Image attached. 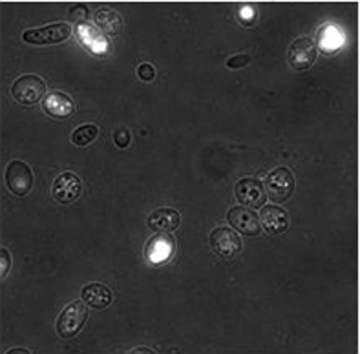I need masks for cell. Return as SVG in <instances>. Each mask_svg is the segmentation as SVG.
I'll use <instances>...</instances> for the list:
<instances>
[{
  "label": "cell",
  "mask_w": 360,
  "mask_h": 354,
  "mask_svg": "<svg viewBox=\"0 0 360 354\" xmlns=\"http://www.w3.org/2000/svg\"><path fill=\"white\" fill-rule=\"evenodd\" d=\"M86 17H88V8L84 4H77L70 9V20H73V22L84 24Z\"/></svg>",
  "instance_id": "obj_20"
},
{
  "label": "cell",
  "mask_w": 360,
  "mask_h": 354,
  "mask_svg": "<svg viewBox=\"0 0 360 354\" xmlns=\"http://www.w3.org/2000/svg\"><path fill=\"white\" fill-rule=\"evenodd\" d=\"M88 320V307L84 301H73L60 313L57 320V334L60 338H73L84 327Z\"/></svg>",
  "instance_id": "obj_1"
},
{
  "label": "cell",
  "mask_w": 360,
  "mask_h": 354,
  "mask_svg": "<svg viewBox=\"0 0 360 354\" xmlns=\"http://www.w3.org/2000/svg\"><path fill=\"white\" fill-rule=\"evenodd\" d=\"M292 190H295V177H292L291 170L285 166L271 170L269 176L265 177V192L276 203L288 201Z\"/></svg>",
  "instance_id": "obj_2"
},
{
  "label": "cell",
  "mask_w": 360,
  "mask_h": 354,
  "mask_svg": "<svg viewBox=\"0 0 360 354\" xmlns=\"http://www.w3.org/2000/svg\"><path fill=\"white\" fill-rule=\"evenodd\" d=\"M72 35V27L66 22H55L50 26L39 27V29H27L24 32L22 41L27 44L46 46V44H59L64 42Z\"/></svg>",
  "instance_id": "obj_6"
},
{
  "label": "cell",
  "mask_w": 360,
  "mask_h": 354,
  "mask_svg": "<svg viewBox=\"0 0 360 354\" xmlns=\"http://www.w3.org/2000/svg\"><path fill=\"white\" fill-rule=\"evenodd\" d=\"M249 64V57L247 55H234L231 59L227 60V68L231 70H238V68H243Z\"/></svg>",
  "instance_id": "obj_24"
},
{
  "label": "cell",
  "mask_w": 360,
  "mask_h": 354,
  "mask_svg": "<svg viewBox=\"0 0 360 354\" xmlns=\"http://www.w3.org/2000/svg\"><path fill=\"white\" fill-rule=\"evenodd\" d=\"M132 353H154V350H152V349H148V347H139V349H134L132 350Z\"/></svg>",
  "instance_id": "obj_27"
},
{
  "label": "cell",
  "mask_w": 360,
  "mask_h": 354,
  "mask_svg": "<svg viewBox=\"0 0 360 354\" xmlns=\"http://www.w3.org/2000/svg\"><path fill=\"white\" fill-rule=\"evenodd\" d=\"M114 141L117 148H127L130 145V132H128L127 128H119L117 132L114 133Z\"/></svg>",
  "instance_id": "obj_22"
},
{
  "label": "cell",
  "mask_w": 360,
  "mask_h": 354,
  "mask_svg": "<svg viewBox=\"0 0 360 354\" xmlns=\"http://www.w3.org/2000/svg\"><path fill=\"white\" fill-rule=\"evenodd\" d=\"M77 39L91 53H105L108 51V41L103 32H97L91 24H77Z\"/></svg>",
  "instance_id": "obj_13"
},
{
  "label": "cell",
  "mask_w": 360,
  "mask_h": 354,
  "mask_svg": "<svg viewBox=\"0 0 360 354\" xmlns=\"http://www.w3.org/2000/svg\"><path fill=\"white\" fill-rule=\"evenodd\" d=\"M234 194H236L238 203L242 206H249V209H260L267 201V192L260 179L255 177H243L234 186Z\"/></svg>",
  "instance_id": "obj_4"
},
{
  "label": "cell",
  "mask_w": 360,
  "mask_h": 354,
  "mask_svg": "<svg viewBox=\"0 0 360 354\" xmlns=\"http://www.w3.org/2000/svg\"><path fill=\"white\" fill-rule=\"evenodd\" d=\"M258 218L269 236H280L289 227V216L282 206H262Z\"/></svg>",
  "instance_id": "obj_11"
},
{
  "label": "cell",
  "mask_w": 360,
  "mask_h": 354,
  "mask_svg": "<svg viewBox=\"0 0 360 354\" xmlns=\"http://www.w3.org/2000/svg\"><path fill=\"white\" fill-rule=\"evenodd\" d=\"M338 42H340V35L337 33V29L333 27H322L319 33V46L328 53V51L338 48Z\"/></svg>",
  "instance_id": "obj_19"
},
{
  "label": "cell",
  "mask_w": 360,
  "mask_h": 354,
  "mask_svg": "<svg viewBox=\"0 0 360 354\" xmlns=\"http://www.w3.org/2000/svg\"><path fill=\"white\" fill-rule=\"evenodd\" d=\"M210 247L219 258L231 259L242 252V240L231 228L218 227L210 232Z\"/></svg>",
  "instance_id": "obj_7"
},
{
  "label": "cell",
  "mask_w": 360,
  "mask_h": 354,
  "mask_svg": "<svg viewBox=\"0 0 360 354\" xmlns=\"http://www.w3.org/2000/svg\"><path fill=\"white\" fill-rule=\"evenodd\" d=\"M51 194L59 203L68 204L79 199L82 194V183L79 176L73 172H64L59 177H55L53 186H51Z\"/></svg>",
  "instance_id": "obj_10"
},
{
  "label": "cell",
  "mask_w": 360,
  "mask_h": 354,
  "mask_svg": "<svg viewBox=\"0 0 360 354\" xmlns=\"http://www.w3.org/2000/svg\"><path fill=\"white\" fill-rule=\"evenodd\" d=\"M99 136V128L96 124H82V126L75 128L72 133V143L79 148L82 146H88L90 143H94Z\"/></svg>",
  "instance_id": "obj_18"
},
{
  "label": "cell",
  "mask_w": 360,
  "mask_h": 354,
  "mask_svg": "<svg viewBox=\"0 0 360 354\" xmlns=\"http://www.w3.org/2000/svg\"><path fill=\"white\" fill-rule=\"evenodd\" d=\"M82 301L88 305V307H94V309H105L112 303L114 300V294L106 285H101V283H90V285H84L81 292Z\"/></svg>",
  "instance_id": "obj_15"
},
{
  "label": "cell",
  "mask_w": 360,
  "mask_h": 354,
  "mask_svg": "<svg viewBox=\"0 0 360 354\" xmlns=\"http://www.w3.org/2000/svg\"><path fill=\"white\" fill-rule=\"evenodd\" d=\"M8 354H30V350L27 349H11Z\"/></svg>",
  "instance_id": "obj_26"
},
{
  "label": "cell",
  "mask_w": 360,
  "mask_h": 354,
  "mask_svg": "<svg viewBox=\"0 0 360 354\" xmlns=\"http://www.w3.org/2000/svg\"><path fill=\"white\" fill-rule=\"evenodd\" d=\"M0 263H2V268H0V276L6 277L9 273V267H11V256L6 249H0Z\"/></svg>",
  "instance_id": "obj_23"
},
{
  "label": "cell",
  "mask_w": 360,
  "mask_h": 354,
  "mask_svg": "<svg viewBox=\"0 0 360 354\" xmlns=\"http://www.w3.org/2000/svg\"><path fill=\"white\" fill-rule=\"evenodd\" d=\"M35 177H33L30 164L24 161H11L6 169V185H8L9 192H13L15 195L22 197L27 192H32Z\"/></svg>",
  "instance_id": "obj_5"
},
{
  "label": "cell",
  "mask_w": 360,
  "mask_h": 354,
  "mask_svg": "<svg viewBox=\"0 0 360 354\" xmlns=\"http://www.w3.org/2000/svg\"><path fill=\"white\" fill-rule=\"evenodd\" d=\"M174 252L172 236H155L146 243V259L150 263H161L169 259Z\"/></svg>",
  "instance_id": "obj_16"
},
{
  "label": "cell",
  "mask_w": 360,
  "mask_h": 354,
  "mask_svg": "<svg viewBox=\"0 0 360 354\" xmlns=\"http://www.w3.org/2000/svg\"><path fill=\"white\" fill-rule=\"evenodd\" d=\"M42 110L50 117L66 119L73 114L75 105H73V100L66 93H63V91H50L44 97V100H42Z\"/></svg>",
  "instance_id": "obj_12"
},
{
  "label": "cell",
  "mask_w": 360,
  "mask_h": 354,
  "mask_svg": "<svg viewBox=\"0 0 360 354\" xmlns=\"http://www.w3.org/2000/svg\"><path fill=\"white\" fill-rule=\"evenodd\" d=\"M240 20H242L245 26H251V24L256 22V9L252 6L245 4L240 9Z\"/></svg>",
  "instance_id": "obj_21"
},
{
  "label": "cell",
  "mask_w": 360,
  "mask_h": 354,
  "mask_svg": "<svg viewBox=\"0 0 360 354\" xmlns=\"http://www.w3.org/2000/svg\"><path fill=\"white\" fill-rule=\"evenodd\" d=\"M94 20H96L97 26L103 29V33L106 35H117L123 27V18L121 15L112 8H101L97 9L96 15H94Z\"/></svg>",
  "instance_id": "obj_17"
},
{
  "label": "cell",
  "mask_w": 360,
  "mask_h": 354,
  "mask_svg": "<svg viewBox=\"0 0 360 354\" xmlns=\"http://www.w3.org/2000/svg\"><path fill=\"white\" fill-rule=\"evenodd\" d=\"M288 59L291 68L298 70V72L309 70L316 60V44L313 42V39H309V37L297 39L289 46Z\"/></svg>",
  "instance_id": "obj_8"
},
{
  "label": "cell",
  "mask_w": 360,
  "mask_h": 354,
  "mask_svg": "<svg viewBox=\"0 0 360 354\" xmlns=\"http://www.w3.org/2000/svg\"><path fill=\"white\" fill-rule=\"evenodd\" d=\"M227 221L231 223V227L238 230L242 236L255 237L260 234V218L252 209L247 206H234L229 210Z\"/></svg>",
  "instance_id": "obj_9"
},
{
  "label": "cell",
  "mask_w": 360,
  "mask_h": 354,
  "mask_svg": "<svg viewBox=\"0 0 360 354\" xmlns=\"http://www.w3.org/2000/svg\"><path fill=\"white\" fill-rule=\"evenodd\" d=\"M11 96L20 105L32 106L46 96V82L37 75H22L15 81Z\"/></svg>",
  "instance_id": "obj_3"
},
{
  "label": "cell",
  "mask_w": 360,
  "mask_h": 354,
  "mask_svg": "<svg viewBox=\"0 0 360 354\" xmlns=\"http://www.w3.org/2000/svg\"><path fill=\"white\" fill-rule=\"evenodd\" d=\"M181 216L174 209H158L148 216L146 225L154 232H172L179 227Z\"/></svg>",
  "instance_id": "obj_14"
},
{
  "label": "cell",
  "mask_w": 360,
  "mask_h": 354,
  "mask_svg": "<svg viewBox=\"0 0 360 354\" xmlns=\"http://www.w3.org/2000/svg\"><path fill=\"white\" fill-rule=\"evenodd\" d=\"M137 75L143 79V81H154L155 77V70L152 64H141L139 70H137Z\"/></svg>",
  "instance_id": "obj_25"
}]
</instances>
